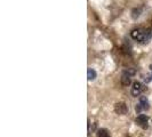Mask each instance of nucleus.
Instances as JSON below:
<instances>
[{
    "label": "nucleus",
    "instance_id": "4",
    "mask_svg": "<svg viewBox=\"0 0 152 137\" xmlns=\"http://www.w3.org/2000/svg\"><path fill=\"white\" fill-rule=\"evenodd\" d=\"M143 89H144V88H143V85L141 84L140 81H135V82L133 84L132 89H130V94H132V96L137 97V96H140V95L142 94Z\"/></svg>",
    "mask_w": 152,
    "mask_h": 137
},
{
    "label": "nucleus",
    "instance_id": "8",
    "mask_svg": "<svg viewBox=\"0 0 152 137\" xmlns=\"http://www.w3.org/2000/svg\"><path fill=\"white\" fill-rule=\"evenodd\" d=\"M141 12H142V9H141V8H135V9L132 12V17H133L134 20L138 18V17L141 16Z\"/></svg>",
    "mask_w": 152,
    "mask_h": 137
},
{
    "label": "nucleus",
    "instance_id": "7",
    "mask_svg": "<svg viewBox=\"0 0 152 137\" xmlns=\"http://www.w3.org/2000/svg\"><path fill=\"white\" fill-rule=\"evenodd\" d=\"M96 77H97L96 71H95L94 68H88V70H87V79H88L89 81H93V80H95V79H96Z\"/></svg>",
    "mask_w": 152,
    "mask_h": 137
},
{
    "label": "nucleus",
    "instance_id": "3",
    "mask_svg": "<svg viewBox=\"0 0 152 137\" xmlns=\"http://www.w3.org/2000/svg\"><path fill=\"white\" fill-rule=\"evenodd\" d=\"M149 99L146 98L145 96H141L138 98V104L136 105V113H141L142 111H145V110H149Z\"/></svg>",
    "mask_w": 152,
    "mask_h": 137
},
{
    "label": "nucleus",
    "instance_id": "6",
    "mask_svg": "<svg viewBox=\"0 0 152 137\" xmlns=\"http://www.w3.org/2000/svg\"><path fill=\"white\" fill-rule=\"evenodd\" d=\"M114 111H115V113L120 114V115H125L128 112V107L125 103H118L114 106Z\"/></svg>",
    "mask_w": 152,
    "mask_h": 137
},
{
    "label": "nucleus",
    "instance_id": "9",
    "mask_svg": "<svg viewBox=\"0 0 152 137\" xmlns=\"http://www.w3.org/2000/svg\"><path fill=\"white\" fill-rule=\"evenodd\" d=\"M145 84H149L152 81V65H150V68H149V74L144 78Z\"/></svg>",
    "mask_w": 152,
    "mask_h": 137
},
{
    "label": "nucleus",
    "instance_id": "5",
    "mask_svg": "<svg viewBox=\"0 0 152 137\" xmlns=\"http://www.w3.org/2000/svg\"><path fill=\"white\" fill-rule=\"evenodd\" d=\"M148 123H149V117H148L146 114H140V115H137V118H136L137 126L142 127L143 129H146L148 126H149Z\"/></svg>",
    "mask_w": 152,
    "mask_h": 137
},
{
    "label": "nucleus",
    "instance_id": "1",
    "mask_svg": "<svg viewBox=\"0 0 152 137\" xmlns=\"http://www.w3.org/2000/svg\"><path fill=\"white\" fill-rule=\"evenodd\" d=\"M130 37L140 44H148L152 39V29H135L130 32Z\"/></svg>",
    "mask_w": 152,
    "mask_h": 137
},
{
    "label": "nucleus",
    "instance_id": "10",
    "mask_svg": "<svg viewBox=\"0 0 152 137\" xmlns=\"http://www.w3.org/2000/svg\"><path fill=\"white\" fill-rule=\"evenodd\" d=\"M97 136H99V137H110V135H109V131H107V129L102 128V129L99 130V133H97Z\"/></svg>",
    "mask_w": 152,
    "mask_h": 137
},
{
    "label": "nucleus",
    "instance_id": "2",
    "mask_svg": "<svg viewBox=\"0 0 152 137\" xmlns=\"http://www.w3.org/2000/svg\"><path fill=\"white\" fill-rule=\"evenodd\" d=\"M135 70L134 68H126L124 72H122L121 74V84L124 86H128L130 84V81H132V78L135 76Z\"/></svg>",
    "mask_w": 152,
    "mask_h": 137
}]
</instances>
